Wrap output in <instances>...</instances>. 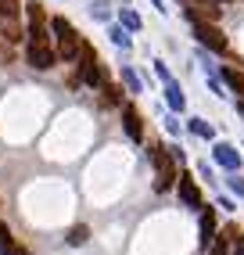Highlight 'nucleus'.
<instances>
[{
    "label": "nucleus",
    "mask_w": 244,
    "mask_h": 255,
    "mask_svg": "<svg viewBox=\"0 0 244 255\" xmlns=\"http://www.w3.org/2000/svg\"><path fill=\"white\" fill-rule=\"evenodd\" d=\"M198 173H201L205 180H212V165H208V162H198Z\"/></svg>",
    "instance_id": "obj_27"
},
{
    "label": "nucleus",
    "mask_w": 244,
    "mask_h": 255,
    "mask_svg": "<svg viewBox=\"0 0 244 255\" xmlns=\"http://www.w3.org/2000/svg\"><path fill=\"white\" fill-rule=\"evenodd\" d=\"M165 129L172 133V137H176V133H180V119H176V115H169V119H165Z\"/></svg>",
    "instance_id": "obj_26"
},
{
    "label": "nucleus",
    "mask_w": 244,
    "mask_h": 255,
    "mask_svg": "<svg viewBox=\"0 0 244 255\" xmlns=\"http://www.w3.org/2000/svg\"><path fill=\"white\" fill-rule=\"evenodd\" d=\"M122 83H126L129 94H140L144 90V79L136 76V69H129V65H122Z\"/></svg>",
    "instance_id": "obj_16"
},
{
    "label": "nucleus",
    "mask_w": 244,
    "mask_h": 255,
    "mask_svg": "<svg viewBox=\"0 0 244 255\" xmlns=\"http://www.w3.org/2000/svg\"><path fill=\"white\" fill-rule=\"evenodd\" d=\"M234 255H244V234L234 230Z\"/></svg>",
    "instance_id": "obj_25"
},
{
    "label": "nucleus",
    "mask_w": 244,
    "mask_h": 255,
    "mask_svg": "<svg viewBox=\"0 0 244 255\" xmlns=\"http://www.w3.org/2000/svg\"><path fill=\"white\" fill-rule=\"evenodd\" d=\"M219 79H223L234 94L244 97V72H241V69H219Z\"/></svg>",
    "instance_id": "obj_13"
},
{
    "label": "nucleus",
    "mask_w": 244,
    "mask_h": 255,
    "mask_svg": "<svg viewBox=\"0 0 244 255\" xmlns=\"http://www.w3.org/2000/svg\"><path fill=\"white\" fill-rule=\"evenodd\" d=\"M90 14H94L97 22H112V7L104 4V0H94V7H90Z\"/></svg>",
    "instance_id": "obj_20"
},
{
    "label": "nucleus",
    "mask_w": 244,
    "mask_h": 255,
    "mask_svg": "<svg viewBox=\"0 0 244 255\" xmlns=\"http://www.w3.org/2000/svg\"><path fill=\"white\" fill-rule=\"evenodd\" d=\"M154 76H158L162 83H169V79H172V72H169V65H165L162 58H158V61H154Z\"/></svg>",
    "instance_id": "obj_23"
},
{
    "label": "nucleus",
    "mask_w": 244,
    "mask_h": 255,
    "mask_svg": "<svg viewBox=\"0 0 244 255\" xmlns=\"http://www.w3.org/2000/svg\"><path fill=\"white\" fill-rule=\"evenodd\" d=\"M101 94H104V101H108V105H122V90L115 87V83H104Z\"/></svg>",
    "instance_id": "obj_21"
},
{
    "label": "nucleus",
    "mask_w": 244,
    "mask_h": 255,
    "mask_svg": "<svg viewBox=\"0 0 244 255\" xmlns=\"http://www.w3.org/2000/svg\"><path fill=\"white\" fill-rule=\"evenodd\" d=\"M219 4H226V0H219Z\"/></svg>",
    "instance_id": "obj_31"
},
{
    "label": "nucleus",
    "mask_w": 244,
    "mask_h": 255,
    "mask_svg": "<svg viewBox=\"0 0 244 255\" xmlns=\"http://www.w3.org/2000/svg\"><path fill=\"white\" fill-rule=\"evenodd\" d=\"M151 162H154V173H158V180H154V191H169L172 183H176V158L165 155L162 144H151Z\"/></svg>",
    "instance_id": "obj_2"
},
{
    "label": "nucleus",
    "mask_w": 244,
    "mask_h": 255,
    "mask_svg": "<svg viewBox=\"0 0 244 255\" xmlns=\"http://www.w3.org/2000/svg\"><path fill=\"white\" fill-rule=\"evenodd\" d=\"M119 25H122V29H129V32H140V29H144L140 14H136L133 7H119Z\"/></svg>",
    "instance_id": "obj_14"
},
{
    "label": "nucleus",
    "mask_w": 244,
    "mask_h": 255,
    "mask_svg": "<svg viewBox=\"0 0 244 255\" xmlns=\"http://www.w3.org/2000/svg\"><path fill=\"white\" fill-rule=\"evenodd\" d=\"M25 61H29L36 72H47V69H54V61H58V50H50V43L29 40V43H25Z\"/></svg>",
    "instance_id": "obj_5"
},
{
    "label": "nucleus",
    "mask_w": 244,
    "mask_h": 255,
    "mask_svg": "<svg viewBox=\"0 0 244 255\" xmlns=\"http://www.w3.org/2000/svg\"><path fill=\"white\" fill-rule=\"evenodd\" d=\"M65 241L68 245H72V248H79V245H86V241H90V227H72V230H68V237H65Z\"/></svg>",
    "instance_id": "obj_17"
},
{
    "label": "nucleus",
    "mask_w": 244,
    "mask_h": 255,
    "mask_svg": "<svg viewBox=\"0 0 244 255\" xmlns=\"http://www.w3.org/2000/svg\"><path fill=\"white\" fill-rule=\"evenodd\" d=\"M7 248H11V230L0 223V255H7Z\"/></svg>",
    "instance_id": "obj_24"
},
{
    "label": "nucleus",
    "mask_w": 244,
    "mask_h": 255,
    "mask_svg": "<svg viewBox=\"0 0 244 255\" xmlns=\"http://www.w3.org/2000/svg\"><path fill=\"white\" fill-rule=\"evenodd\" d=\"M237 112H241V115H244V97H241V101H237Z\"/></svg>",
    "instance_id": "obj_30"
},
{
    "label": "nucleus",
    "mask_w": 244,
    "mask_h": 255,
    "mask_svg": "<svg viewBox=\"0 0 244 255\" xmlns=\"http://www.w3.org/2000/svg\"><path fill=\"white\" fill-rule=\"evenodd\" d=\"M25 14H29V40L50 43V36H47V14H43V7L36 4V0H29V4H25Z\"/></svg>",
    "instance_id": "obj_6"
},
{
    "label": "nucleus",
    "mask_w": 244,
    "mask_h": 255,
    "mask_svg": "<svg viewBox=\"0 0 244 255\" xmlns=\"http://www.w3.org/2000/svg\"><path fill=\"white\" fill-rule=\"evenodd\" d=\"M151 4H154V7H158V11H162V14H165V11H169V7H165V0H151Z\"/></svg>",
    "instance_id": "obj_29"
},
{
    "label": "nucleus",
    "mask_w": 244,
    "mask_h": 255,
    "mask_svg": "<svg viewBox=\"0 0 244 255\" xmlns=\"http://www.w3.org/2000/svg\"><path fill=\"white\" fill-rule=\"evenodd\" d=\"M212 158H216V165L226 169V173H241V151H237L234 144L219 140V144L212 147Z\"/></svg>",
    "instance_id": "obj_7"
},
{
    "label": "nucleus",
    "mask_w": 244,
    "mask_h": 255,
    "mask_svg": "<svg viewBox=\"0 0 244 255\" xmlns=\"http://www.w3.org/2000/svg\"><path fill=\"white\" fill-rule=\"evenodd\" d=\"M187 22L194 25V36H198V43H201V47L216 50V54H223V50L230 47V43H226V36L219 32V25H216V22H208V18H187Z\"/></svg>",
    "instance_id": "obj_3"
},
{
    "label": "nucleus",
    "mask_w": 244,
    "mask_h": 255,
    "mask_svg": "<svg viewBox=\"0 0 244 255\" xmlns=\"http://www.w3.org/2000/svg\"><path fill=\"white\" fill-rule=\"evenodd\" d=\"M122 126H126V137L129 140H144V119L133 105H122Z\"/></svg>",
    "instance_id": "obj_8"
},
{
    "label": "nucleus",
    "mask_w": 244,
    "mask_h": 255,
    "mask_svg": "<svg viewBox=\"0 0 244 255\" xmlns=\"http://www.w3.org/2000/svg\"><path fill=\"white\" fill-rule=\"evenodd\" d=\"M187 129L194 133V137H201V140H216V129H212V123H208V119H187Z\"/></svg>",
    "instance_id": "obj_12"
},
{
    "label": "nucleus",
    "mask_w": 244,
    "mask_h": 255,
    "mask_svg": "<svg viewBox=\"0 0 244 255\" xmlns=\"http://www.w3.org/2000/svg\"><path fill=\"white\" fill-rule=\"evenodd\" d=\"M212 241H216V212L205 209L201 212V248H208Z\"/></svg>",
    "instance_id": "obj_11"
},
{
    "label": "nucleus",
    "mask_w": 244,
    "mask_h": 255,
    "mask_svg": "<svg viewBox=\"0 0 244 255\" xmlns=\"http://www.w3.org/2000/svg\"><path fill=\"white\" fill-rule=\"evenodd\" d=\"M76 61H79V79L86 83V87L101 90V87H104V72H101V61L94 58V50H90V47H83Z\"/></svg>",
    "instance_id": "obj_4"
},
{
    "label": "nucleus",
    "mask_w": 244,
    "mask_h": 255,
    "mask_svg": "<svg viewBox=\"0 0 244 255\" xmlns=\"http://www.w3.org/2000/svg\"><path fill=\"white\" fill-rule=\"evenodd\" d=\"M50 29H54V40H58V58L76 61L79 50H83V40L76 36L72 22H68V18H50Z\"/></svg>",
    "instance_id": "obj_1"
},
{
    "label": "nucleus",
    "mask_w": 244,
    "mask_h": 255,
    "mask_svg": "<svg viewBox=\"0 0 244 255\" xmlns=\"http://www.w3.org/2000/svg\"><path fill=\"white\" fill-rule=\"evenodd\" d=\"M226 183H230V191H234L237 198H244V176H241V173H230V180H226Z\"/></svg>",
    "instance_id": "obj_22"
},
{
    "label": "nucleus",
    "mask_w": 244,
    "mask_h": 255,
    "mask_svg": "<svg viewBox=\"0 0 244 255\" xmlns=\"http://www.w3.org/2000/svg\"><path fill=\"white\" fill-rule=\"evenodd\" d=\"M7 255H29V252H25L22 245H14V241H11V248H7Z\"/></svg>",
    "instance_id": "obj_28"
},
{
    "label": "nucleus",
    "mask_w": 244,
    "mask_h": 255,
    "mask_svg": "<svg viewBox=\"0 0 244 255\" xmlns=\"http://www.w3.org/2000/svg\"><path fill=\"white\" fill-rule=\"evenodd\" d=\"M108 40L122 50H129L133 47V36H129V29H122V25H108Z\"/></svg>",
    "instance_id": "obj_15"
},
{
    "label": "nucleus",
    "mask_w": 244,
    "mask_h": 255,
    "mask_svg": "<svg viewBox=\"0 0 244 255\" xmlns=\"http://www.w3.org/2000/svg\"><path fill=\"white\" fill-rule=\"evenodd\" d=\"M18 0H0V18H7V22H18Z\"/></svg>",
    "instance_id": "obj_18"
},
{
    "label": "nucleus",
    "mask_w": 244,
    "mask_h": 255,
    "mask_svg": "<svg viewBox=\"0 0 244 255\" xmlns=\"http://www.w3.org/2000/svg\"><path fill=\"white\" fill-rule=\"evenodd\" d=\"M165 101H169V108H172V112H183V108H187L183 87H180L176 79H169V83H165Z\"/></svg>",
    "instance_id": "obj_10"
},
{
    "label": "nucleus",
    "mask_w": 244,
    "mask_h": 255,
    "mask_svg": "<svg viewBox=\"0 0 244 255\" xmlns=\"http://www.w3.org/2000/svg\"><path fill=\"white\" fill-rule=\"evenodd\" d=\"M176 191H180V198H183V205L201 209V191H198V183L190 180L187 173H180V176H176Z\"/></svg>",
    "instance_id": "obj_9"
},
{
    "label": "nucleus",
    "mask_w": 244,
    "mask_h": 255,
    "mask_svg": "<svg viewBox=\"0 0 244 255\" xmlns=\"http://www.w3.org/2000/svg\"><path fill=\"white\" fill-rule=\"evenodd\" d=\"M226 237H230V230H226V234H219V237H216V241L208 245L205 252H208V255H230V245H226Z\"/></svg>",
    "instance_id": "obj_19"
}]
</instances>
